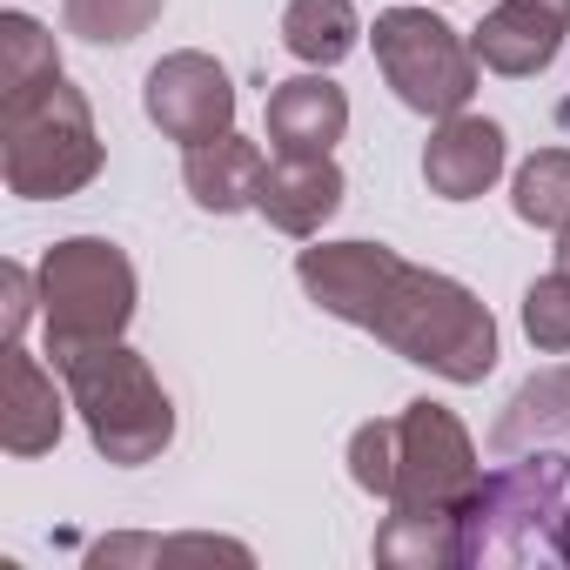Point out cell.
I'll return each mask as SVG.
<instances>
[{"instance_id":"cell-1","label":"cell","mask_w":570,"mask_h":570,"mask_svg":"<svg viewBox=\"0 0 570 570\" xmlns=\"http://www.w3.org/2000/svg\"><path fill=\"white\" fill-rule=\"evenodd\" d=\"M296 282L323 316L370 330L443 383H483L497 370V316L456 275L416 268L383 242H316L296 255Z\"/></svg>"},{"instance_id":"cell-2","label":"cell","mask_w":570,"mask_h":570,"mask_svg":"<svg viewBox=\"0 0 570 570\" xmlns=\"http://www.w3.org/2000/svg\"><path fill=\"white\" fill-rule=\"evenodd\" d=\"M350 476L383 497L403 517H430V510H463L470 490L483 483L476 443L470 430L443 410V403H403V416L363 423L350 436Z\"/></svg>"},{"instance_id":"cell-3","label":"cell","mask_w":570,"mask_h":570,"mask_svg":"<svg viewBox=\"0 0 570 570\" xmlns=\"http://www.w3.org/2000/svg\"><path fill=\"white\" fill-rule=\"evenodd\" d=\"M0 175L21 202H61L101 175V135L88 95L61 68L0 88Z\"/></svg>"},{"instance_id":"cell-4","label":"cell","mask_w":570,"mask_h":570,"mask_svg":"<svg viewBox=\"0 0 570 570\" xmlns=\"http://www.w3.org/2000/svg\"><path fill=\"white\" fill-rule=\"evenodd\" d=\"M463 563H570V450H523L470 490Z\"/></svg>"},{"instance_id":"cell-5","label":"cell","mask_w":570,"mask_h":570,"mask_svg":"<svg viewBox=\"0 0 570 570\" xmlns=\"http://www.w3.org/2000/svg\"><path fill=\"white\" fill-rule=\"evenodd\" d=\"M55 370L88 423V443L135 470V463H155L168 443H175V403L161 390V376L148 370V356H135L121 336L115 343H75V350H55Z\"/></svg>"},{"instance_id":"cell-6","label":"cell","mask_w":570,"mask_h":570,"mask_svg":"<svg viewBox=\"0 0 570 570\" xmlns=\"http://www.w3.org/2000/svg\"><path fill=\"white\" fill-rule=\"evenodd\" d=\"M48 356L75 343H115L135 323V262L108 235H68L41 262Z\"/></svg>"},{"instance_id":"cell-7","label":"cell","mask_w":570,"mask_h":570,"mask_svg":"<svg viewBox=\"0 0 570 570\" xmlns=\"http://www.w3.org/2000/svg\"><path fill=\"white\" fill-rule=\"evenodd\" d=\"M370 41H376V68H383V81L396 88L403 108L436 115V121L470 108L483 61H476V48H470L450 21H436L430 8H383Z\"/></svg>"},{"instance_id":"cell-8","label":"cell","mask_w":570,"mask_h":570,"mask_svg":"<svg viewBox=\"0 0 570 570\" xmlns=\"http://www.w3.org/2000/svg\"><path fill=\"white\" fill-rule=\"evenodd\" d=\"M141 108L148 121L181 141V148H202V141H222L235 128V88L222 75V61L181 48V55H161L148 68V88H141Z\"/></svg>"},{"instance_id":"cell-9","label":"cell","mask_w":570,"mask_h":570,"mask_svg":"<svg viewBox=\"0 0 570 570\" xmlns=\"http://www.w3.org/2000/svg\"><path fill=\"white\" fill-rule=\"evenodd\" d=\"M563 35H570V0H503V8L483 14L470 48L490 75L530 81L563 55Z\"/></svg>"},{"instance_id":"cell-10","label":"cell","mask_w":570,"mask_h":570,"mask_svg":"<svg viewBox=\"0 0 570 570\" xmlns=\"http://www.w3.org/2000/svg\"><path fill=\"white\" fill-rule=\"evenodd\" d=\"M343 208V168L330 155H275L255 188V215H268L282 235H323V222Z\"/></svg>"},{"instance_id":"cell-11","label":"cell","mask_w":570,"mask_h":570,"mask_svg":"<svg viewBox=\"0 0 570 570\" xmlns=\"http://www.w3.org/2000/svg\"><path fill=\"white\" fill-rule=\"evenodd\" d=\"M503 161H510V141H503L497 121H483V115H443L436 135H430V148H423V181L443 202H476L503 175Z\"/></svg>"},{"instance_id":"cell-12","label":"cell","mask_w":570,"mask_h":570,"mask_svg":"<svg viewBox=\"0 0 570 570\" xmlns=\"http://www.w3.org/2000/svg\"><path fill=\"white\" fill-rule=\"evenodd\" d=\"M350 128V95L330 75H296L268 95V141L275 155H330Z\"/></svg>"},{"instance_id":"cell-13","label":"cell","mask_w":570,"mask_h":570,"mask_svg":"<svg viewBox=\"0 0 570 570\" xmlns=\"http://www.w3.org/2000/svg\"><path fill=\"white\" fill-rule=\"evenodd\" d=\"M0 443H8V456H41V450H55V443H61V396H55V376H48L21 343H8Z\"/></svg>"},{"instance_id":"cell-14","label":"cell","mask_w":570,"mask_h":570,"mask_svg":"<svg viewBox=\"0 0 570 570\" xmlns=\"http://www.w3.org/2000/svg\"><path fill=\"white\" fill-rule=\"evenodd\" d=\"M262 148L255 141H242L235 128L222 135V141H202V148H188V161H181V181H188V195L208 208V215H235V208H255V188H262Z\"/></svg>"},{"instance_id":"cell-15","label":"cell","mask_w":570,"mask_h":570,"mask_svg":"<svg viewBox=\"0 0 570 570\" xmlns=\"http://www.w3.org/2000/svg\"><path fill=\"white\" fill-rule=\"evenodd\" d=\"M550 443H570V370L530 376L490 430L497 456H523V450H550Z\"/></svg>"},{"instance_id":"cell-16","label":"cell","mask_w":570,"mask_h":570,"mask_svg":"<svg viewBox=\"0 0 570 570\" xmlns=\"http://www.w3.org/2000/svg\"><path fill=\"white\" fill-rule=\"evenodd\" d=\"M356 35H363V21H356L350 0H289V14H282V48L296 61H309V68L350 61Z\"/></svg>"},{"instance_id":"cell-17","label":"cell","mask_w":570,"mask_h":570,"mask_svg":"<svg viewBox=\"0 0 570 570\" xmlns=\"http://www.w3.org/2000/svg\"><path fill=\"white\" fill-rule=\"evenodd\" d=\"M517 222L530 228H563L570 222V148H537L523 168H517Z\"/></svg>"},{"instance_id":"cell-18","label":"cell","mask_w":570,"mask_h":570,"mask_svg":"<svg viewBox=\"0 0 570 570\" xmlns=\"http://www.w3.org/2000/svg\"><path fill=\"white\" fill-rule=\"evenodd\" d=\"M168 0H61L68 35L95 41V48H128L135 35H148L161 21Z\"/></svg>"},{"instance_id":"cell-19","label":"cell","mask_w":570,"mask_h":570,"mask_svg":"<svg viewBox=\"0 0 570 570\" xmlns=\"http://www.w3.org/2000/svg\"><path fill=\"white\" fill-rule=\"evenodd\" d=\"M523 336L543 356L570 350V268H550V275H537L523 289Z\"/></svg>"},{"instance_id":"cell-20","label":"cell","mask_w":570,"mask_h":570,"mask_svg":"<svg viewBox=\"0 0 570 570\" xmlns=\"http://www.w3.org/2000/svg\"><path fill=\"white\" fill-rule=\"evenodd\" d=\"M0 323H8V343H21V330H28V316L41 309V275H28L21 262H8L0 268Z\"/></svg>"},{"instance_id":"cell-21","label":"cell","mask_w":570,"mask_h":570,"mask_svg":"<svg viewBox=\"0 0 570 570\" xmlns=\"http://www.w3.org/2000/svg\"><path fill=\"white\" fill-rule=\"evenodd\" d=\"M95 557H101V563H108V557H242V563H248L242 543H215V537H188V543H148V537H128V543H101Z\"/></svg>"},{"instance_id":"cell-22","label":"cell","mask_w":570,"mask_h":570,"mask_svg":"<svg viewBox=\"0 0 570 570\" xmlns=\"http://www.w3.org/2000/svg\"><path fill=\"white\" fill-rule=\"evenodd\" d=\"M557 268H570V222L557 228Z\"/></svg>"},{"instance_id":"cell-23","label":"cell","mask_w":570,"mask_h":570,"mask_svg":"<svg viewBox=\"0 0 570 570\" xmlns=\"http://www.w3.org/2000/svg\"><path fill=\"white\" fill-rule=\"evenodd\" d=\"M563 115H570V108H563Z\"/></svg>"}]
</instances>
